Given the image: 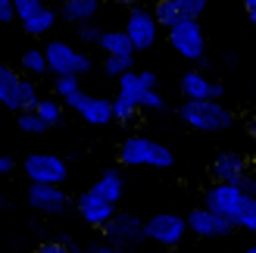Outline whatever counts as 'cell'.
<instances>
[{
    "label": "cell",
    "mask_w": 256,
    "mask_h": 253,
    "mask_svg": "<svg viewBox=\"0 0 256 253\" xmlns=\"http://www.w3.org/2000/svg\"><path fill=\"white\" fill-rule=\"evenodd\" d=\"M184 232H188V222L182 216H172V212H160L150 222H144V238H150V241H156L162 247H175L184 238Z\"/></svg>",
    "instance_id": "cell-10"
},
{
    "label": "cell",
    "mask_w": 256,
    "mask_h": 253,
    "mask_svg": "<svg viewBox=\"0 0 256 253\" xmlns=\"http://www.w3.org/2000/svg\"><path fill=\"white\" fill-rule=\"evenodd\" d=\"M84 253H125L122 247H116V244H104V241H94L91 247H88Z\"/></svg>",
    "instance_id": "cell-35"
},
{
    "label": "cell",
    "mask_w": 256,
    "mask_h": 253,
    "mask_svg": "<svg viewBox=\"0 0 256 253\" xmlns=\"http://www.w3.org/2000/svg\"><path fill=\"white\" fill-rule=\"evenodd\" d=\"M112 4H119V6H128V10H132V6L140 4V0H112Z\"/></svg>",
    "instance_id": "cell-40"
},
{
    "label": "cell",
    "mask_w": 256,
    "mask_h": 253,
    "mask_svg": "<svg viewBox=\"0 0 256 253\" xmlns=\"http://www.w3.org/2000/svg\"><path fill=\"white\" fill-rule=\"evenodd\" d=\"M97 10H100V0H62V19L72 22V25H84V22H91L97 16Z\"/></svg>",
    "instance_id": "cell-19"
},
{
    "label": "cell",
    "mask_w": 256,
    "mask_h": 253,
    "mask_svg": "<svg viewBox=\"0 0 256 253\" xmlns=\"http://www.w3.org/2000/svg\"><path fill=\"white\" fill-rule=\"evenodd\" d=\"M182 91H184L188 100H219L225 94V88L219 82L206 78L200 69H194V72H188L184 78H182Z\"/></svg>",
    "instance_id": "cell-15"
},
{
    "label": "cell",
    "mask_w": 256,
    "mask_h": 253,
    "mask_svg": "<svg viewBox=\"0 0 256 253\" xmlns=\"http://www.w3.org/2000/svg\"><path fill=\"white\" fill-rule=\"evenodd\" d=\"M169 32V44L175 47L178 56H184L190 62H200L203 54H206V41H203V28H200V19H178Z\"/></svg>",
    "instance_id": "cell-5"
},
{
    "label": "cell",
    "mask_w": 256,
    "mask_h": 253,
    "mask_svg": "<svg viewBox=\"0 0 256 253\" xmlns=\"http://www.w3.org/2000/svg\"><path fill=\"white\" fill-rule=\"evenodd\" d=\"M138 78H140V88H144V91H156V75L153 72H138Z\"/></svg>",
    "instance_id": "cell-36"
},
{
    "label": "cell",
    "mask_w": 256,
    "mask_h": 253,
    "mask_svg": "<svg viewBox=\"0 0 256 253\" xmlns=\"http://www.w3.org/2000/svg\"><path fill=\"white\" fill-rule=\"evenodd\" d=\"M28 206L41 216H60L69 210V194L54 184H32L28 188Z\"/></svg>",
    "instance_id": "cell-11"
},
{
    "label": "cell",
    "mask_w": 256,
    "mask_h": 253,
    "mask_svg": "<svg viewBox=\"0 0 256 253\" xmlns=\"http://www.w3.org/2000/svg\"><path fill=\"white\" fill-rule=\"evenodd\" d=\"M175 6L182 12V19H200L206 10V0H175Z\"/></svg>",
    "instance_id": "cell-30"
},
{
    "label": "cell",
    "mask_w": 256,
    "mask_h": 253,
    "mask_svg": "<svg viewBox=\"0 0 256 253\" xmlns=\"http://www.w3.org/2000/svg\"><path fill=\"white\" fill-rule=\"evenodd\" d=\"M232 225H238V228H244V232L256 234V197H244V200H240L238 216H234Z\"/></svg>",
    "instance_id": "cell-24"
},
{
    "label": "cell",
    "mask_w": 256,
    "mask_h": 253,
    "mask_svg": "<svg viewBox=\"0 0 256 253\" xmlns=\"http://www.w3.org/2000/svg\"><path fill=\"white\" fill-rule=\"evenodd\" d=\"M44 60H47V72H54L56 78L60 75H84V72H91V56L84 54V50H75L72 44L66 41H50L44 47Z\"/></svg>",
    "instance_id": "cell-4"
},
{
    "label": "cell",
    "mask_w": 256,
    "mask_h": 253,
    "mask_svg": "<svg viewBox=\"0 0 256 253\" xmlns=\"http://www.w3.org/2000/svg\"><path fill=\"white\" fill-rule=\"evenodd\" d=\"M166 100L160 91H144V97H140V110H162Z\"/></svg>",
    "instance_id": "cell-34"
},
{
    "label": "cell",
    "mask_w": 256,
    "mask_h": 253,
    "mask_svg": "<svg viewBox=\"0 0 256 253\" xmlns=\"http://www.w3.org/2000/svg\"><path fill=\"white\" fill-rule=\"evenodd\" d=\"M47 6L44 0H12V19H19V25L32 22L34 16H41Z\"/></svg>",
    "instance_id": "cell-25"
},
{
    "label": "cell",
    "mask_w": 256,
    "mask_h": 253,
    "mask_svg": "<svg viewBox=\"0 0 256 253\" xmlns=\"http://www.w3.org/2000/svg\"><path fill=\"white\" fill-rule=\"evenodd\" d=\"M34 253H72V244L66 238H47V241L34 247Z\"/></svg>",
    "instance_id": "cell-31"
},
{
    "label": "cell",
    "mask_w": 256,
    "mask_h": 253,
    "mask_svg": "<svg viewBox=\"0 0 256 253\" xmlns=\"http://www.w3.org/2000/svg\"><path fill=\"white\" fill-rule=\"evenodd\" d=\"M22 169H25L32 184H54V188H62V182L69 175L66 160L54 156V154H32L22 162Z\"/></svg>",
    "instance_id": "cell-6"
},
{
    "label": "cell",
    "mask_w": 256,
    "mask_h": 253,
    "mask_svg": "<svg viewBox=\"0 0 256 253\" xmlns=\"http://www.w3.org/2000/svg\"><path fill=\"white\" fill-rule=\"evenodd\" d=\"M22 69L28 72V75H44L47 72L44 50H25V54H22Z\"/></svg>",
    "instance_id": "cell-27"
},
{
    "label": "cell",
    "mask_w": 256,
    "mask_h": 253,
    "mask_svg": "<svg viewBox=\"0 0 256 253\" xmlns=\"http://www.w3.org/2000/svg\"><path fill=\"white\" fill-rule=\"evenodd\" d=\"M247 132H250V138H253V141H256V119H253V122L247 125Z\"/></svg>",
    "instance_id": "cell-41"
},
{
    "label": "cell",
    "mask_w": 256,
    "mask_h": 253,
    "mask_svg": "<svg viewBox=\"0 0 256 253\" xmlns=\"http://www.w3.org/2000/svg\"><path fill=\"white\" fill-rule=\"evenodd\" d=\"M34 112H38V119H41L47 128H54V125L62 122V104H60L56 97H38Z\"/></svg>",
    "instance_id": "cell-22"
},
{
    "label": "cell",
    "mask_w": 256,
    "mask_h": 253,
    "mask_svg": "<svg viewBox=\"0 0 256 253\" xmlns=\"http://www.w3.org/2000/svg\"><path fill=\"white\" fill-rule=\"evenodd\" d=\"M78 116L88 122V125H110L112 122V100L106 97H82L78 104Z\"/></svg>",
    "instance_id": "cell-18"
},
{
    "label": "cell",
    "mask_w": 256,
    "mask_h": 253,
    "mask_svg": "<svg viewBox=\"0 0 256 253\" xmlns=\"http://www.w3.org/2000/svg\"><path fill=\"white\" fill-rule=\"evenodd\" d=\"M247 172V156L238 150H225L212 160V178L216 184H234L240 175Z\"/></svg>",
    "instance_id": "cell-14"
},
{
    "label": "cell",
    "mask_w": 256,
    "mask_h": 253,
    "mask_svg": "<svg viewBox=\"0 0 256 253\" xmlns=\"http://www.w3.org/2000/svg\"><path fill=\"white\" fill-rule=\"evenodd\" d=\"M150 12H153V19H156L160 28H172V25H175L178 19H182V12H178L175 0H156Z\"/></svg>",
    "instance_id": "cell-23"
},
{
    "label": "cell",
    "mask_w": 256,
    "mask_h": 253,
    "mask_svg": "<svg viewBox=\"0 0 256 253\" xmlns=\"http://www.w3.org/2000/svg\"><path fill=\"white\" fill-rule=\"evenodd\" d=\"M244 253H256V244H253V247H247V250H244Z\"/></svg>",
    "instance_id": "cell-42"
},
{
    "label": "cell",
    "mask_w": 256,
    "mask_h": 253,
    "mask_svg": "<svg viewBox=\"0 0 256 253\" xmlns=\"http://www.w3.org/2000/svg\"><path fill=\"white\" fill-rule=\"evenodd\" d=\"M91 194H94V197H100L104 204L116 206L119 200H122V194H125V182H122V172H119V169H106V172H104V175H100V178L94 182Z\"/></svg>",
    "instance_id": "cell-17"
},
{
    "label": "cell",
    "mask_w": 256,
    "mask_h": 253,
    "mask_svg": "<svg viewBox=\"0 0 256 253\" xmlns=\"http://www.w3.org/2000/svg\"><path fill=\"white\" fill-rule=\"evenodd\" d=\"M12 166H16V162H12V156H6V154L0 156V175H10V172H12Z\"/></svg>",
    "instance_id": "cell-38"
},
{
    "label": "cell",
    "mask_w": 256,
    "mask_h": 253,
    "mask_svg": "<svg viewBox=\"0 0 256 253\" xmlns=\"http://www.w3.org/2000/svg\"><path fill=\"white\" fill-rule=\"evenodd\" d=\"M112 212H116V206L104 204V200L94 197L91 191H84V194L78 197V216H82L88 225H94V228H104V225L112 219Z\"/></svg>",
    "instance_id": "cell-16"
},
{
    "label": "cell",
    "mask_w": 256,
    "mask_h": 253,
    "mask_svg": "<svg viewBox=\"0 0 256 253\" xmlns=\"http://www.w3.org/2000/svg\"><path fill=\"white\" fill-rule=\"evenodd\" d=\"M12 22V0H0V25Z\"/></svg>",
    "instance_id": "cell-37"
},
{
    "label": "cell",
    "mask_w": 256,
    "mask_h": 253,
    "mask_svg": "<svg viewBox=\"0 0 256 253\" xmlns=\"http://www.w3.org/2000/svg\"><path fill=\"white\" fill-rule=\"evenodd\" d=\"M54 94H56V100L62 106H72V110H78V104H82V84H78V78L75 75H60V78L54 82Z\"/></svg>",
    "instance_id": "cell-20"
},
{
    "label": "cell",
    "mask_w": 256,
    "mask_h": 253,
    "mask_svg": "<svg viewBox=\"0 0 256 253\" xmlns=\"http://www.w3.org/2000/svg\"><path fill=\"white\" fill-rule=\"evenodd\" d=\"M134 56H106L104 60V75H112V78H122L125 72H132Z\"/></svg>",
    "instance_id": "cell-29"
},
{
    "label": "cell",
    "mask_w": 256,
    "mask_h": 253,
    "mask_svg": "<svg viewBox=\"0 0 256 253\" xmlns=\"http://www.w3.org/2000/svg\"><path fill=\"white\" fill-rule=\"evenodd\" d=\"M38 104V88L32 78H22L19 72H12L10 66L0 62V106L12 112L34 110Z\"/></svg>",
    "instance_id": "cell-3"
},
{
    "label": "cell",
    "mask_w": 256,
    "mask_h": 253,
    "mask_svg": "<svg viewBox=\"0 0 256 253\" xmlns=\"http://www.w3.org/2000/svg\"><path fill=\"white\" fill-rule=\"evenodd\" d=\"M240 200H244V194H240L234 184H212L206 191V206H203V210H210V212H216V216L234 222Z\"/></svg>",
    "instance_id": "cell-12"
},
{
    "label": "cell",
    "mask_w": 256,
    "mask_h": 253,
    "mask_svg": "<svg viewBox=\"0 0 256 253\" xmlns=\"http://www.w3.org/2000/svg\"><path fill=\"white\" fill-rule=\"evenodd\" d=\"M234 188H238V191L244 194V197H256V175L244 172V175H240V178L234 182Z\"/></svg>",
    "instance_id": "cell-33"
},
{
    "label": "cell",
    "mask_w": 256,
    "mask_h": 253,
    "mask_svg": "<svg viewBox=\"0 0 256 253\" xmlns=\"http://www.w3.org/2000/svg\"><path fill=\"white\" fill-rule=\"evenodd\" d=\"M119 162L122 166H153V169H169L175 156L172 150L160 144V141H150V138H128V141L119 144Z\"/></svg>",
    "instance_id": "cell-2"
},
{
    "label": "cell",
    "mask_w": 256,
    "mask_h": 253,
    "mask_svg": "<svg viewBox=\"0 0 256 253\" xmlns=\"http://www.w3.org/2000/svg\"><path fill=\"white\" fill-rule=\"evenodd\" d=\"M104 234H106V244H116L125 250L144 241V222L132 212H112V219L104 225Z\"/></svg>",
    "instance_id": "cell-7"
},
{
    "label": "cell",
    "mask_w": 256,
    "mask_h": 253,
    "mask_svg": "<svg viewBox=\"0 0 256 253\" xmlns=\"http://www.w3.org/2000/svg\"><path fill=\"white\" fill-rule=\"evenodd\" d=\"M100 34H104V32H100L94 22L78 25V41H82V44H88V47H97V44H100Z\"/></svg>",
    "instance_id": "cell-32"
},
{
    "label": "cell",
    "mask_w": 256,
    "mask_h": 253,
    "mask_svg": "<svg viewBox=\"0 0 256 253\" xmlns=\"http://www.w3.org/2000/svg\"><path fill=\"white\" fill-rule=\"evenodd\" d=\"M16 125H19L25 134H44V132H47V125L38 119V112H34V110L19 112V116H16Z\"/></svg>",
    "instance_id": "cell-28"
},
{
    "label": "cell",
    "mask_w": 256,
    "mask_h": 253,
    "mask_svg": "<svg viewBox=\"0 0 256 253\" xmlns=\"http://www.w3.org/2000/svg\"><path fill=\"white\" fill-rule=\"evenodd\" d=\"M97 47L104 50L106 56H134V47H132L125 32H104Z\"/></svg>",
    "instance_id": "cell-21"
},
{
    "label": "cell",
    "mask_w": 256,
    "mask_h": 253,
    "mask_svg": "<svg viewBox=\"0 0 256 253\" xmlns=\"http://www.w3.org/2000/svg\"><path fill=\"white\" fill-rule=\"evenodd\" d=\"M184 222H188V232H194L197 238H225L234 228L228 219L216 216V212H210V210H194Z\"/></svg>",
    "instance_id": "cell-13"
},
{
    "label": "cell",
    "mask_w": 256,
    "mask_h": 253,
    "mask_svg": "<svg viewBox=\"0 0 256 253\" xmlns=\"http://www.w3.org/2000/svg\"><path fill=\"white\" fill-rule=\"evenodd\" d=\"M54 19H56V16H54V10H44L41 16H34L32 22H25L22 28H25V34H32V38H44L50 28H54Z\"/></svg>",
    "instance_id": "cell-26"
},
{
    "label": "cell",
    "mask_w": 256,
    "mask_h": 253,
    "mask_svg": "<svg viewBox=\"0 0 256 253\" xmlns=\"http://www.w3.org/2000/svg\"><path fill=\"white\" fill-rule=\"evenodd\" d=\"M140 97H144V88H140L138 72H125L119 78V94L112 100V119L132 122L140 110Z\"/></svg>",
    "instance_id": "cell-8"
},
{
    "label": "cell",
    "mask_w": 256,
    "mask_h": 253,
    "mask_svg": "<svg viewBox=\"0 0 256 253\" xmlns=\"http://www.w3.org/2000/svg\"><path fill=\"white\" fill-rule=\"evenodd\" d=\"M178 116H182L190 128L197 132H222L234 122V116L228 112V106H222L219 100H184L178 106Z\"/></svg>",
    "instance_id": "cell-1"
},
{
    "label": "cell",
    "mask_w": 256,
    "mask_h": 253,
    "mask_svg": "<svg viewBox=\"0 0 256 253\" xmlns=\"http://www.w3.org/2000/svg\"><path fill=\"white\" fill-rule=\"evenodd\" d=\"M244 10H247L250 22H256V0H244Z\"/></svg>",
    "instance_id": "cell-39"
},
{
    "label": "cell",
    "mask_w": 256,
    "mask_h": 253,
    "mask_svg": "<svg viewBox=\"0 0 256 253\" xmlns=\"http://www.w3.org/2000/svg\"><path fill=\"white\" fill-rule=\"evenodd\" d=\"M125 34L132 41L134 50H150L156 44V34H160V25L153 19V12L144 6H132L128 10V25H125Z\"/></svg>",
    "instance_id": "cell-9"
}]
</instances>
